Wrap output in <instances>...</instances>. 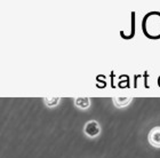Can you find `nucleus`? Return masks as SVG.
Returning a JSON list of instances; mask_svg holds the SVG:
<instances>
[{"instance_id":"39448f33","label":"nucleus","mask_w":160,"mask_h":158,"mask_svg":"<svg viewBox=\"0 0 160 158\" xmlns=\"http://www.w3.org/2000/svg\"><path fill=\"white\" fill-rule=\"evenodd\" d=\"M43 101L48 107H55L60 102V98H45Z\"/></svg>"},{"instance_id":"20e7f679","label":"nucleus","mask_w":160,"mask_h":158,"mask_svg":"<svg viewBox=\"0 0 160 158\" xmlns=\"http://www.w3.org/2000/svg\"><path fill=\"white\" fill-rule=\"evenodd\" d=\"M74 102H76V105L78 108H80V109H87L90 105V100L88 98H85V96L77 98L74 100Z\"/></svg>"},{"instance_id":"f257e3e1","label":"nucleus","mask_w":160,"mask_h":158,"mask_svg":"<svg viewBox=\"0 0 160 158\" xmlns=\"http://www.w3.org/2000/svg\"><path fill=\"white\" fill-rule=\"evenodd\" d=\"M85 134L89 138H95L101 133V127L98 123L95 120H90L85 125Z\"/></svg>"},{"instance_id":"f03ea898","label":"nucleus","mask_w":160,"mask_h":158,"mask_svg":"<svg viewBox=\"0 0 160 158\" xmlns=\"http://www.w3.org/2000/svg\"><path fill=\"white\" fill-rule=\"evenodd\" d=\"M149 142L151 145L160 148V127H153L149 133Z\"/></svg>"},{"instance_id":"7ed1b4c3","label":"nucleus","mask_w":160,"mask_h":158,"mask_svg":"<svg viewBox=\"0 0 160 158\" xmlns=\"http://www.w3.org/2000/svg\"><path fill=\"white\" fill-rule=\"evenodd\" d=\"M130 101H132V98H129V96H117V98H113L114 105L118 108L125 107V105L128 104Z\"/></svg>"}]
</instances>
